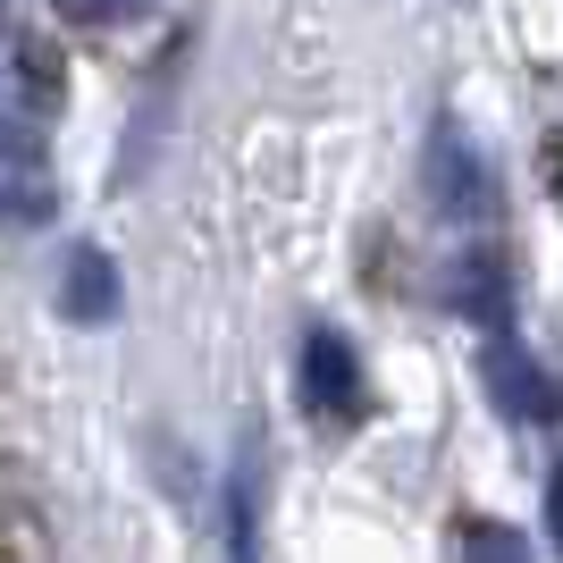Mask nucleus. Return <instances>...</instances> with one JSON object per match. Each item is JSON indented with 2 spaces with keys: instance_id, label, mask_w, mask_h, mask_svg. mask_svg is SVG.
<instances>
[{
  "instance_id": "nucleus-1",
  "label": "nucleus",
  "mask_w": 563,
  "mask_h": 563,
  "mask_svg": "<svg viewBox=\"0 0 563 563\" xmlns=\"http://www.w3.org/2000/svg\"><path fill=\"white\" fill-rule=\"evenodd\" d=\"M59 211V177H51V152L25 118H0V228H43Z\"/></svg>"
},
{
  "instance_id": "nucleus-2",
  "label": "nucleus",
  "mask_w": 563,
  "mask_h": 563,
  "mask_svg": "<svg viewBox=\"0 0 563 563\" xmlns=\"http://www.w3.org/2000/svg\"><path fill=\"white\" fill-rule=\"evenodd\" d=\"M479 378H488V396H496L505 421H530V429L563 421V387L514 345V336H488V345H479Z\"/></svg>"
},
{
  "instance_id": "nucleus-3",
  "label": "nucleus",
  "mask_w": 563,
  "mask_h": 563,
  "mask_svg": "<svg viewBox=\"0 0 563 563\" xmlns=\"http://www.w3.org/2000/svg\"><path fill=\"white\" fill-rule=\"evenodd\" d=\"M429 194H438V211L463 219V228H488L496 219V186H488V161L471 152L463 126H438L429 135Z\"/></svg>"
},
{
  "instance_id": "nucleus-4",
  "label": "nucleus",
  "mask_w": 563,
  "mask_h": 563,
  "mask_svg": "<svg viewBox=\"0 0 563 563\" xmlns=\"http://www.w3.org/2000/svg\"><path fill=\"white\" fill-rule=\"evenodd\" d=\"M295 396H303V412H320V421H353V412H362V353L336 329H311L303 362H295Z\"/></svg>"
},
{
  "instance_id": "nucleus-5",
  "label": "nucleus",
  "mask_w": 563,
  "mask_h": 563,
  "mask_svg": "<svg viewBox=\"0 0 563 563\" xmlns=\"http://www.w3.org/2000/svg\"><path fill=\"white\" fill-rule=\"evenodd\" d=\"M59 311H68V320H110L118 311V261L101 253V244L68 253V295H59Z\"/></svg>"
},
{
  "instance_id": "nucleus-6",
  "label": "nucleus",
  "mask_w": 563,
  "mask_h": 563,
  "mask_svg": "<svg viewBox=\"0 0 563 563\" xmlns=\"http://www.w3.org/2000/svg\"><path fill=\"white\" fill-rule=\"evenodd\" d=\"M228 555L235 563H261V479H253V463H235V479H228Z\"/></svg>"
},
{
  "instance_id": "nucleus-7",
  "label": "nucleus",
  "mask_w": 563,
  "mask_h": 563,
  "mask_svg": "<svg viewBox=\"0 0 563 563\" xmlns=\"http://www.w3.org/2000/svg\"><path fill=\"white\" fill-rule=\"evenodd\" d=\"M454 303H463L471 320H505V261L471 253L463 269H454Z\"/></svg>"
},
{
  "instance_id": "nucleus-8",
  "label": "nucleus",
  "mask_w": 563,
  "mask_h": 563,
  "mask_svg": "<svg viewBox=\"0 0 563 563\" xmlns=\"http://www.w3.org/2000/svg\"><path fill=\"white\" fill-rule=\"evenodd\" d=\"M463 563H530V547L505 521H463Z\"/></svg>"
},
{
  "instance_id": "nucleus-9",
  "label": "nucleus",
  "mask_w": 563,
  "mask_h": 563,
  "mask_svg": "<svg viewBox=\"0 0 563 563\" xmlns=\"http://www.w3.org/2000/svg\"><path fill=\"white\" fill-rule=\"evenodd\" d=\"M59 18H76V25H135V18H152V0H51Z\"/></svg>"
},
{
  "instance_id": "nucleus-10",
  "label": "nucleus",
  "mask_w": 563,
  "mask_h": 563,
  "mask_svg": "<svg viewBox=\"0 0 563 563\" xmlns=\"http://www.w3.org/2000/svg\"><path fill=\"white\" fill-rule=\"evenodd\" d=\"M547 539L563 547V463H555V479H547Z\"/></svg>"
}]
</instances>
